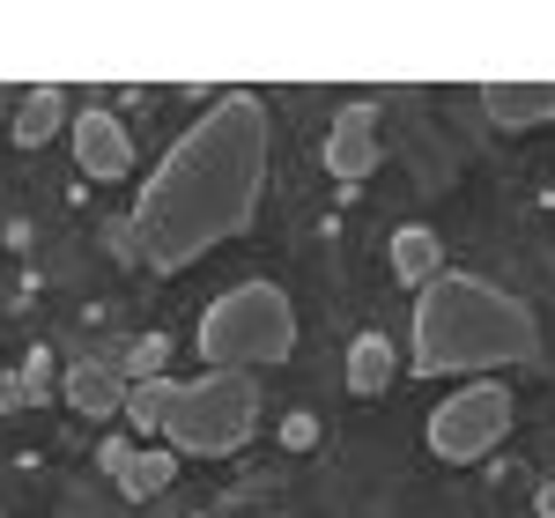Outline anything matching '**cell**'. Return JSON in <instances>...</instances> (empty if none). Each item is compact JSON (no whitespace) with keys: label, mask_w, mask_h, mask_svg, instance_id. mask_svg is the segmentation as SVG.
<instances>
[{"label":"cell","mask_w":555,"mask_h":518,"mask_svg":"<svg viewBox=\"0 0 555 518\" xmlns=\"http://www.w3.org/2000/svg\"><path fill=\"white\" fill-rule=\"evenodd\" d=\"M60 400H67L75 415H89V423H104V415H119V407H127V378H119L104 355H82V363H67V371H60Z\"/></svg>","instance_id":"8"},{"label":"cell","mask_w":555,"mask_h":518,"mask_svg":"<svg viewBox=\"0 0 555 518\" xmlns=\"http://www.w3.org/2000/svg\"><path fill=\"white\" fill-rule=\"evenodd\" d=\"M259 430V378L253 371H201L193 386L171 392L164 444L178 459H230Z\"/></svg>","instance_id":"4"},{"label":"cell","mask_w":555,"mask_h":518,"mask_svg":"<svg viewBox=\"0 0 555 518\" xmlns=\"http://www.w3.org/2000/svg\"><path fill=\"white\" fill-rule=\"evenodd\" d=\"M171 481H178V452L171 444H164V452H133V467L119 475V496H127V504H156Z\"/></svg>","instance_id":"13"},{"label":"cell","mask_w":555,"mask_h":518,"mask_svg":"<svg viewBox=\"0 0 555 518\" xmlns=\"http://www.w3.org/2000/svg\"><path fill=\"white\" fill-rule=\"evenodd\" d=\"M392 274H400L408 289H429V282L444 274V245H437L429 230H400V237H392Z\"/></svg>","instance_id":"12"},{"label":"cell","mask_w":555,"mask_h":518,"mask_svg":"<svg viewBox=\"0 0 555 518\" xmlns=\"http://www.w3.org/2000/svg\"><path fill=\"white\" fill-rule=\"evenodd\" d=\"M164 363H171V341H164V334H141V341L127 348V371H133V378H164Z\"/></svg>","instance_id":"15"},{"label":"cell","mask_w":555,"mask_h":518,"mask_svg":"<svg viewBox=\"0 0 555 518\" xmlns=\"http://www.w3.org/2000/svg\"><path fill=\"white\" fill-rule=\"evenodd\" d=\"M133 452H141V444H133V430H119V437H104V444H96V467L119 481V475L133 467Z\"/></svg>","instance_id":"16"},{"label":"cell","mask_w":555,"mask_h":518,"mask_svg":"<svg viewBox=\"0 0 555 518\" xmlns=\"http://www.w3.org/2000/svg\"><path fill=\"white\" fill-rule=\"evenodd\" d=\"M67 133V96L60 89H30L23 104H15V148H44V141H60Z\"/></svg>","instance_id":"10"},{"label":"cell","mask_w":555,"mask_h":518,"mask_svg":"<svg viewBox=\"0 0 555 518\" xmlns=\"http://www.w3.org/2000/svg\"><path fill=\"white\" fill-rule=\"evenodd\" d=\"M541 355V326L533 311L481 282V274H437L415 297V371H504V363H533Z\"/></svg>","instance_id":"2"},{"label":"cell","mask_w":555,"mask_h":518,"mask_svg":"<svg viewBox=\"0 0 555 518\" xmlns=\"http://www.w3.org/2000/svg\"><path fill=\"white\" fill-rule=\"evenodd\" d=\"M481 112L496 127H548L555 119V82H481Z\"/></svg>","instance_id":"9"},{"label":"cell","mask_w":555,"mask_h":518,"mask_svg":"<svg viewBox=\"0 0 555 518\" xmlns=\"http://www.w3.org/2000/svg\"><path fill=\"white\" fill-rule=\"evenodd\" d=\"M67 148H75V171L82 178H127L133 171V133L112 119V112H82V119H67Z\"/></svg>","instance_id":"6"},{"label":"cell","mask_w":555,"mask_h":518,"mask_svg":"<svg viewBox=\"0 0 555 518\" xmlns=\"http://www.w3.org/2000/svg\"><path fill=\"white\" fill-rule=\"evenodd\" d=\"M267 193V104L253 89L215 96L208 112L171 141V156L149 171L133 200V252L156 274H178L215 245L245 237Z\"/></svg>","instance_id":"1"},{"label":"cell","mask_w":555,"mask_h":518,"mask_svg":"<svg viewBox=\"0 0 555 518\" xmlns=\"http://www.w3.org/2000/svg\"><path fill=\"white\" fill-rule=\"evenodd\" d=\"M385 386H392V341L385 334H356V348H348V392L378 400Z\"/></svg>","instance_id":"11"},{"label":"cell","mask_w":555,"mask_h":518,"mask_svg":"<svg viewBox=\"0 0 555 518\" xmlns=\"http://www.w3.org/2000/svg\"><path fill=\"white\" fill-rule=\"evenodd\" d=\"M504 430H512V392L504 386H467L429 415V452L452 459V467H474V459H489V452L504 444Z\"/></svg>","instance_id":"5"},{"label":"cell","mask_w":555,"mask_h":518,"mask_svg":"<svg viewBox=\"0 0 555 518\" xmlns=\"http://www.w3.org/2000/svg\"><path fill=\"white\" fill-rule=\"evenodd\" d=\"M282 437H289V444H297V452H304V444L319 437V423H311V415H289V423H282Z\"/></svg>","instance_id":"17"},{"label":"cell","mask_w":555,"mask_h":518,"mask_svg":"<svg viewBox=\"0 0 555 518\" xmlns=\"http://www.w3.org/2000/svg\"><path fill=\"white\" fill-rule=\"evenodd\" d=\"M0 112H8V89H0Z\"/></svg>","instance_id":"19"},{"label":"cell","mask_w":555,"mask_h":518,"mask_svg":"<svg viewBox=\"0 0 555 518\" xmlns=\"http://www.w3.org/2000/svg\"><path fill=\"white\" fill-rule=\"evenodd\" d=\"M297 355V311L274 282H237L201 311V363L208 371H259Z\"/></svg>","instance_id":"3"},{"label":"cell","mask_w":555,"mask_h":518,"mask_svg":"<svg viewBox=\"0 0 555 518\" xmlns=\"http://www.w3.org/2000/svg\"><path fill=\"white\" fill-rule=\"evenodd\" d=\"M171 378H127V430H164V415H171Z\"/></svg>","instance_id":"14"},{"label":"cell","mask_w":555,"mask_h":518,"mask_svg":"<svg viewBox=\"0 0 555 518\" xmlns=\"http://www.w3.org/2000/svg\"><path fill=\"white\" fill-rule=\"evenodd\" d=\"M541 518H555V481H548V489H541Z\"/></svg>","instance_id":"18"},{"label":"cell","mask_w":555,"mask_h":518,"mask_svg":"<svg viewBox=\"0 0 555 518\" xmlns=\"http://www.w3.org/2000/svg\"><path fill=\"white\" fill-rule=\"evenodd\" d=\"M385 156L378 141V104H348L341 119L326 127V171L341 178V185H356V178H371Z\"/></svg>","instance_id":"7"}]
</instances>
